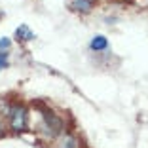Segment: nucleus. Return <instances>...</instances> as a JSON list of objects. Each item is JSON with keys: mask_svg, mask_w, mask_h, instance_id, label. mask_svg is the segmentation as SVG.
<instances>
[{"mask_svg": "<svg viewBox=\"0 0 148 148\" xmlns=\"http://www.w3.org/2000/svg\"><path fill=\"white\" fill-rule=\"evenodd\" d=\"M44 120H46V123H48L49 129H51V135H55L57 131L61 129V120H59V118H55L51 112H46V114H44Z\"/></svg>", "mask_w": 148, "mask_h": 148, "instance_id": "2", "label": "nucleus"}, {"mask_svg": "<svg viewBox=\"0 0 148 148\" xmlns=\"http://www.w3.org/2000/svg\"><path fill=\"white\" fill-rule=\"evenodd\" d=\"M93 6V0H72V8L78 12H89Z\"/></svg>", "mask_w": 148, "mask_h": 148, "instance_id": "5", "label": "nucleus"}, {"mask_svg": "<svg viewBox=\"0 0 148 148\" xmlns=\"http://www.w3.org/2000/svg\"><path fill=\"white\" fill-rule=\"evenodd\" d=\"M106 46H108V42H106L105 36H95L91 40V49H105Z\"/></svg>", "mask_w": 148, "mask_h": 148, "instance_id": "6", "label": "nucleus"}, {"mask_svg": "<svg viewBox=\"0 0 148 148\" xmlns=\"http://www.w3.org/2000/svg\"><path fill=\"white\" fill-rule=\"evenodd\" d=\"M15 36H17V40H23V42H29V40L34 38V34L31 32V29H29L27 25H21V27H19L17 31H15Z\"/></svg>", "mask_w": 148, "mask_h": 148, "instance_id": "3", "label": "nucleus"}, {"mask_svg": "<svg viewBox=\"0 0 148 148\" xmlns=\"http://www.w3.org/2000/svg\"><path fill=\"white\" fill-rule=\"evenodd\" d=\"M2 48H10V40L8 38H2V40H0V49H2Z\"/></svg>", "mask_w": 148, "mask_h": 148, "instance_id": "8", "label": "nucleus"}, {"mask_svg": "<svg viewBox=\"0 0 148 148\" xmlns=\"http://www.w3.org/2000/svg\"><path fill=\"white\" fill-rule=\"evenodd\" d=\"M12 127L15 131H23L27 127V110L23 106H15L12 110Z\"/></svg>", "mask_w": 148, "mask_h": 148, "instance_id": "1", "label": "nucleus"}, {"mask_svg": "<svg viewBox=\"0 0 148 148\" xmlns=\"http://www.w3.org/2000/svg\"><path fill=\"white\" fill-rule=\"evenodd\" d=\"M6 65H8V53H2V51H0V70L4 69Z\"/></svg>", "mask_w": 148, "mask_h": 148, "instance_id": "7", "label": "nucleus"}, {"mask_svg": "<svg viewBox=\"0 0 148 148\" xmlns=\"http://www.w3.org/2000/svg\"><path fill=\"white\" fill-rule=\"evenodd\" d=\"M57 148H78V143H76V139L72 135H65L57 143Z\"/></svg>", "mask_w": 148, "mask_h": 148, "instance_id": "4", "label": "nucleus"}]
</instances>
